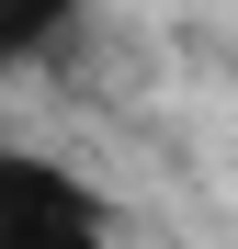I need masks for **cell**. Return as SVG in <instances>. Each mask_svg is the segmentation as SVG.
Listing matches in <instances>:
<instances>
[{"label": "cell", "instance_id": "obj_2", "mask_svg": "<svg viewBox=\"0 0 238 249\" xmlns=\"http://www.w3.org/2000/svg\"><path fill=\"white\" fill-rule=\"evenodd\" d=\"M68 23H79V0H0V79L34 68L46 46H68Z\"/></svg>", "mask_w": 238, "mask_h": 249}, {"label": "cell", "instance_id": "obj_1", "mask_svg": "<svg viewBox=\"0 0 238 249\" xmlns=\"http://www.w3.org/2000/svg\"><path fill=\"white\" fill-rule=\"evenodd\" d=\"M0 249H113V193L57 147L0 136Z\"/></svg>", "mask_w": 238, "mask_h": 249}]
</instances>
